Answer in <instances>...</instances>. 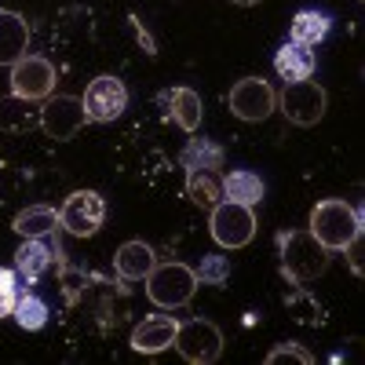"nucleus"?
<instances>
[{"mask_svg":"<svg viewBox=\"0 0 365 365\" xmlns=\"http://www.w3.org/2000/svg\"><path fill=\"white\" fill-rule=\"evenodd\" d=\"M329 252H344L351 241L361 237V212L347 205L344 197H325L311 212V227H307Z\"/></svg>","mask_w":365,"mask_h":365,"instance_id":"1","label":"nucleus"},{"mask_svg":"<svg viewBox=\"0 0 365 365\" xmlns=\"http://www.w3.org/2000/svg\"><path fill=\"white\" fill-rule=\"evenodd\" d=\"M278 241H282V270L289 282L303 285V282H314L325 274L329 249L311 230H292V234H282Z\"/></svg>","mask_w":365,"mask_h":365,"instance_id":"2","label":"nucleus"},{"mask_svg":"<svg viewBox=\"0 0 365 365\" xmlns=\"http://www.w3.org/2000/svg\"><path fill=\"white\" fill-rule=\"evenodd\" d=\"M194 292H197V274L187 263H158L146 274V296L161 311L187 307L194 299Z\"/></svg>","mask_w":365,"mask_h":365,"instance_id":"3","label":"nucleus"},{"mask_svg":"<svg viewBox=\"0 0 365 365\" xmlns=\"http://www.w3.org/2000/svg\"><path fill=\"white\" fill-rule=\"evenodd\" d=\"M212 216H208V230L212 237H216V245L220 249H245L249 241L256 237V212L249 205H237V201H220V205H212L208 208Z\"/></svg>","mask_w":365,"mask_h":365,"instance_id":"4","label":"nucleus"},{"mask_svg":"<svg viewBox=\"0 0 365 365\" xmlns=\"http://www.w3.org/2000/svg\"><path fill=\"white\" fill-rule=\"evenodd\" d=\"M325 103H329L325 88L307 77V81H289L285 91L278 96V103H274V110H282L292 125L311 128V125H318V120L325 117Z\"/></svg>","mask_w":365,"mask_h":365,"instance_id":"5","label":"nucleus"},{"mask_svg":"<svg viewBox=\"0 0 365 365\" xmlns=\"http://www.w3.org/2000/svg\"><path fill=\"white\" fill-rule=\"evenodd\" d=\"M190 365H212L223 354V332L212 325L208 318H194V322H179L175 329V344H172Z\"/></svg>","mask_w":365,"mask_h":365,"instance_id":"6","label":"nucleus"},{"mask_svg":"<svg viewBox=\"0 0 365 365\" xmlns=\"http://www.w3.org/2000/svg\"><path fill=\"white\" fill-rule=\"evenodd\" d=\"M103 220H106V201L96 190H73L63 201V208H58V227H63L66 234H73V237L99 234Z\"/></svg>","mask_w":365,"mask_h":365,"instance_id":"7","label":"nucleus"},{"mask_svg":"<svg viewBox=\"0 0 365 365\" xmlns=\"http://www.w3.org/2000/svg\"><path fill=\"white\" fill-rule=\"evenodd\" d=\"M11 70V96L29 99V103H44L55 88V70L48 58L41 55H22L19 63L8 66Z\"/></svg>","mask_w":365,"mask_h":365,"instance_id":"8","label":"nucleus"},{"mask_svg":"<svg viewBox=\"0 0 365 365\" xmlns=\"http://www.w3.org/2000/svg\"><path fill=\"white\" fill-rule=\"evenodd\" d=\"M84 117L88 120H96V125H110V120H117L120 113H125V106H128V88L120 84L117 77H96L88 84V91H84Z\"/></svg>","mask_w":365,"mask_h":365,"instance_id":"9","label":"nucleus"},{"mask_svg":"<svg viewBox=\"0 0 365 365\" xmlns=\"http://www.w3.org/2000/svg\"><path fill=\"white\" fill-rule=\"evenodd\" d=\"M227 103H230L237 120H267L274 113V103H278V91H274L263 77H241L230 88Z\"/></svg>","mask_w":365,"mask_h":365,"instance_id":"10","label":"nucleus"},{"mask_svg":"<svg viewBox=\"0 0 365 365\" xmlns=\"http://www.w3.org/2000/svg\"><path fill=\"white\" fill-rule=\"evenodd\" d=\"M84 120H88L84 117V103L77 96H48L44 106H41V128L51 139H58V143L73 139Z\"/></svg>","mask_w":365,"mask_h":365,"instance_id":"11","label":"nucleus"},{"mask_svg":"<svg viewBox=\"0 0 365 365\" xmlns=\"http://www.w3.org/2000/svg\"><path fill=\"white\" fill-rule=\"evenodd\" d=\"M175 329H179V322L172 314H150L132 332V351H139V354H161V351H168L175 344Z\"/></svg>","mask_w":365,"mask_h":365,"instance_id":"12","label":"nucleus"},{"mask_svg":"<svg viewBox=\"0 0 365 365\" xmlns=\"http://www.w3.org/2000/svg\"><path fill=\"white\" fill-rule=\"evenodd\" d=\"M154 267H158V256L146 241H125L113 256V270H117V278H125V282H146V274Z\"/></svg>","mask_w":365,"mask_h":365,"instance_id":"13","label":"nucleus"},{"mask_svg":"<svg viewBox=\"0 0 365 365\" xmlns=\"http://www.w3.org/2000/svg\"><path fill=\"white\" fill-rule=\"evenodd\" d=\"M29 48V26L15 11H0V66H11Z\"/></svg>","mask_w":365,"mask_h":365,"instance_id":"14","label":"nucleus"},{"mask_svg":"<svg viewBox=\"0 0 365 365\" xmlns=\"http://www.w3.org/2000/svg\"><path fill=\"white\" fill-rule=\"evenodd\" d=\"M55 256H58L55 241L48 245V237H26V241H22V249L15 252V267H19V274H22L26 282H37L41 274L51 267Z\"/></svg>","mask_w":365,"mask_h":365,"instance_id":"15","label":"nucleus"},{"mask_svg":"<svg viewBox=\"0 0 365 365\" xmlns=\"http://www.w3.org/2000/svg\"><path fill=\"white\" fill-rule=\"evenodd\" d=\"M274 70H278L282 81H307V77H314V48H303L296 41L282 44L278 55H274Z\"/></svg>","mask_w":365,"mask_h":365,"instance_id":"16","label":"nucleus"},{"mask_svg":"<svg viewBox=\"0 0 365 365\" xmlns=\"http://www.w3.org/2000/svg\"><path fill=\"white\" fill-rule=\"evenodd\" d=\"M187 197L197 208H212L223 201V172L220 168H187Z\"/></svg>","mask_w":365,"mask_h":365,"instance_id":"17","label":"nucleus"},{"mask_svg":"<svg viewBox=\"0 0 365 365\" xmlns=\"http://www.w3.org/2000/svg\"><path fill=\"white\" fill-rule=\"evenodd\" d=\"M161 103L168 106L172 120L182 132H197V125H201V99H197V91L172 88V91H161Z\"/></svg>","mask_w":365,"mask_h":365,"instance_id":"18","label":"nucleus"},{"mask_svg":"<svg viewBox=\"0 0 365 365\" xmlns=\"http://www.w3.org/2000/svg\"><path fill=\"white\" fill-rule=\"evenodd\" d=\"M41 128V106L19 96L0 99V132H34Z\"/></svg>","mask_w":365,"mask_h":365,"instance_id":"19","label":"nucleus"},{"mask_svg":"<svg viewBox=\"0 0 365 365\" xmlns=\"http://www.w3.org/2000/svg\"><path fill=\"white\" fill-rule=\"evenodd\" d=\"M15 234L19 237H51L58 230V208H48V205H29L15 216Z\"/></svg>","mask_w":365,"mask_h":365,"instance_id":"20","label":"nucleus"},{"mask_svg":"<svg viewBox=\"0 0 365 365\" xmlns=\"http://www.w3.org/2000/svg\"><path fill=\"white\" fill-rule=\"evenodd\" d=\"M329 15L325 11H296V19H292V29H289V41H296V44H303V48H314V44H322L325 37H329Z\"/></svg>","mask_w":365,"mask_h":365,"instance_id":"21","label":"nucleus"},{"mask_svg":"<svg viewBox=\"0 0 365 365\" xmlns=\"http://www.w3.org/2000/svg\"><path fill=\"white\" fill-rule=\"evenodd\" d=\"M223 197H227V201H237V205L256 208L259 197H263V179H259L256 172L237 168V172L223 175Z\"/></svg>","mask_w":365,"mask_h":365,"instance_id":"22","label":"nucleus"},{"mask_svg":"<svg viewBox=\"0 0 365 365\" xmlns=\"http://www.w3.org/2000/svg\"><path fill=\"white\" fill-rule=\"evenodd\" d=\"M11 318H15L22 329L37 332V329H44V325H48V303H44L41 296H34V292H26V296H19V299H15Z\"/></svg>","mask_w":365,"mask_h":365,"instance_id":"23","label":"nucleus"},{"mask_svg":"<svg viewBox=\"0 0 365 365\" xmlns=\"http://www.w3.org/2000/svg\"><path fill=\"white\" fill-rule=\"evenodd\" d=\"M182 168H223V150L216 143H205V139H190V146L179 154Z\"/></svg>","mask_w":365,"mask_h":365,"instance_id":"24","label":"nucleus"},{"mask_svg":"<svg viewBox=\"0 0 365 365\" xmlns=\"http://www.w3.org/2000/svg\"><path fill=\"white\" fill-rule=\"evenodd\" d=\"M194 274H197V285H227V274H230L227 256H205Z\"/></svg>","mask_w":365,"mask_h":365,"instance_id":"25","label":"nucleus"},{"mask_svg":"<svg viewBox=\"0 0 365 365\" xmlns=\"http://www.w3.org/2000/svg\"><path fill=\"white\" fill-rule=\"evenodd\" d=\"M15 299H19V278H15V270H0V318H8L15 311Z\"/></svg>","mask_w":365,"mask_h":365,"instance_id":"26","label":"nucleus"},{"mask_svg":"<svg viewBox=\"0 0 365 365\" xmlns=\"http://www.w3.org/2000/svg\"><path fill=\"white\" fill-rule=\"evenodd\" d=\"M278 361H299V365H311L314 354L307 347H299V344H282V347H274L267 354V365H278Z\"/></svg>","mask_w":365,"mask_h":365,"instance_id":"27","label":"nucleus"},{"mask_svg":"<svg viewBox=\"0 0 365 365\" xmlns=\"http://www.w3.org/2000/svg\"><path fill=\"white\" fill-rule=\"evenodd\" d=\"M132 29H135V37H139V44L146 48V55H158V44H154V37L146 34V26H143V22H139L135 15H132Z\"/></svg>","mask_w":365,"mask_h":365,"instance_id":"28","label":"nucleus"},{"mask_svg":"<svg viewBox=\"0 0 365 365\" xmlns=\"http://www.w3.org/2000/svg\"><path fill=\"white\" fill-rule=\"evenodd\" d=\"M234 4H241V8H249V4H259V0H234Z\"/></svg>","mask_w":365,"mask_h":365,"instance_id":"29","label":"nucleus"}]
</instances>
